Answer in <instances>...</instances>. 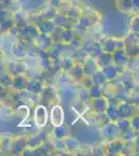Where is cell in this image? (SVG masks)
<instances>
[{
    "mask_svg": "<svg viewBox=\"0 0 139 156\" xmlns=\"http://www.w3.org/2000/svg\"><path fill=\"white\" fill-rule=\"evenodd\" d=\"M52 123L55 126H60L64 121V112L60 106H55L52 109Z\"/></svg>",
    "mask_w": 139,
    "mask_h": 156,
    "instance_id": "6da1fadb",
    "label": "cell"
}]
</instances>
